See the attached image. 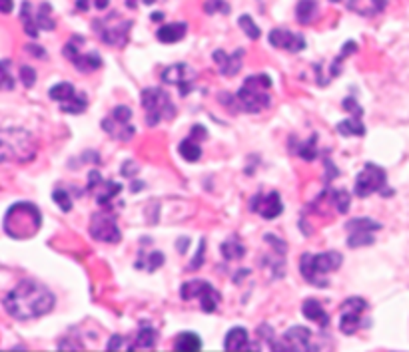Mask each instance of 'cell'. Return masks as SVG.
Here are the masks:
<instances>
[{
  "label": "cell",
  "mask_w": 409,
  "mask_h": 352,
  "mask_svg": "<svg viewBox=\"0 0 409 352\" xmlns=\"http://www.w3.org/2000/svg\"><path fill=\"white\" fill-rule=\"evenodd\" d=\"M36 20H38V26L40 30H54L56 28V22L52 18V6L42 2L40 8H38V15H36Z\"/></svg>",
  "instance_id": "cell-33"
},
{
  "label": "cell",
  "mask_w": 409,
  "mask_h": 352,
  "mask_svg": "<svg viewBox=\"0 0 409 352\" xmlns=\"http://www.w3.org/2000/svg\"><path fill=\"white\" fill-rule=\"evenodd\" d=\"M202 349V340L196 333H180L174 340V351L178 352H198Z\"/></svg>",
  "instance_id": "cell-26"
},
{
  "label": "cell",
  "mask_w": 409,
  "mask_h": 352,
  "mask_svg": "<svg viewBox=\"0 0 409 352\" xmlns=\"http://www.w3.org/2000/svg\"><path fill=\"white\" fill-rule=\"evenodd\" d=\"M2 162L29 163L38 153V142L31 132L22 128H4L0 133Z\"/></svg>",
  "instance_id": "cell-3"
},
{
  "label": "cell",
  "mask_w": 409,
  "mask_h": 352,
  "mask_svg": "<svg viewBox=\"0 0 409 352\" xmlns=\"http://www.w3.org/2000/svg\"><path fill=\"white\" fill-rule=\"evenodd\" d=\"M270 44L280 48V50H288L291 54L302 52L305 48V40L300 34H294L286 28H275L270 32Z\"/></svg>",
  "instance_id": "cell-20"
},
{
  "label": "cell",
  "mask_w": 409,
  "mask_h": 352,
  "mask_svg": "<svg viewBox=\"0 0 409 352\" xmlns=\"http://www.w3.org/2000/svg\"><path fill=\"white\" fill-rule=\"evenodd\" d=\"M250 211H252V213H258L259 217H264V219H268V221L280 217V215H282V211H284L282 199H280V193H278V191L258 193V195L252 199Z\"/></svg>",
  "instance_id": "cell-17"
},
{
  "label": "cell",
  "mask_w": 409,
  "mask_h": 352,
  "mask_svg": "<svg viewBox=\"0 0 409 352\" xmlns=\"http://www.w3.org/2000/svg\"><path fill=\"white\" fill-rule=\"evenodd\" d=\"M52 199L61 206L62 211H70L72 209V199H70V195H68V191L66 190H56L52 193Z\"/></svg>",
  "instance_id": "cell-40"
},
{
  "label": "cell",
  "mask_w": 409,
  "mask_h": 352,
  "mask_svg": "<svg viewBox=\"0 0 409 352\" xmlns=\"http://www.w3.org/2000/svg\"><path fill=\"white\" fill-rule=\"evenodd\" d=\"M20 20H22V26H24V32L31 36V38H36L38 36V20L36 16H32L31 10V2H22V8H20Z\"/></svg>",
  "instance_id": "cell-31"
},
{
  "label": "cell",
  "mask_w": 409,
  "mask_h": 352,
  "mask_svg": "<svg viewBox=\"0 0 409 352\" xmlns=\"http://www.w3.org/2000/svg\"><path fill=\"white\" fill-rule=\"evenodd\" d=\"M0 10H2V15H10V10H13V0H0Z\"/></svg>",
  "instance_id": "cell-47"
},
{
  "label": "cell",
  "mask_w": 409,
  "mask_h": 352,
  "mask_svg": "<svg viewBox=\"0 0 409 352\" xmlns=\"http://www.w3.org/2000/svg\"><path fill=\"white\" fill-rule=\"evenodd\" d=\"M94 32L100 36V40L108 46H116L124 48L128 38H130V28H132V20H124L118 16V12L100 18L92 24Z\"/></svg>",
  "instance_id": "cell-7"
},
{
  "label": "cell",
  "mask_w": 409,
  "mask_h": 352,
  "mask_svg": "<svg viewBox=\"0 0 409 352\" xmlns=\"http://www.w3.org/2000/svg\"><path fill=\"white\" fill-rule=\"evenodd\" d=\"M26 50H29L31 54H34V56H38V58H45V56H46L45 50H42V48H38L36 44H29V46H26Z\"/></svg>",
  "instance_id": "cell-46"
},
{
  "label": "cell",
  "mask_w": 409,
  "mask_h": 352,
  "mask_svg": "<svg viewBox=\"0 0 409 352\" xmlns=\"http://www.w3.org/2000/svg\"><path fill=\"white\" fill-rule=\"evenodd\" d=\"M242 58L243 50H236L234 54H226L224 50H216L214 52V62H216L218 70H220V74L227 76V78L236 76L242 70Z\"/></svg>",
  "instance_id": "cell-21"
},
{
  "label": "cell",
  "mask_w": 409,
  "mask_h": 352,
  "mask_svg": "<svg viewBox=\"0 0 409 352\" xmlns=\"http://www.w3.org/2000/svg\"><path fill=\"white\" fill-rule=\"evenodd\" d=\"M20 82L24 84V88H32L36 84V72L31 66H22L20 68Z\"/></svg>",
  "instance_id": "cell-41"
},
{
  "label": "cell",
  "mask_w": 409,
  "mask_h": 352,
  "mask_svg": "<svg viewBox=\"0 0 409 352\" xmlns=\"http://www.w3.org/2000/svg\"><path fill=\"white\" fill-rule=\"evenodd\" d=\"M273 351H289V352H302V351H318L312 344V333L303 326H291L288 333L284 335L282 340L275 342Z\"/></svg>",
  "instance_id": "cell-16"
},
{
  "label": "cell",
  "mask_w": 409,
  "mask_h": 352,
  "mask_svg": "<svg viewBox=\"0 0 409 352\" xmlns=\"http://www.w3.org/2000/svg\"><path fill=\"white\" fill-rule=\"evenodd\" d=\"M4 80H2V90H13L15 88V82H13V76H10V62L4 60Z\"/></svg>",
  "instance_id": "cell-43"
},
{
  "label": "cell",
  "mask_w": 409,
  "mask_h": 352,
  "mask_svg": "<svg viewBox=\"0 0 409 352\" xmlns=\"http://www.w3.org/2000/svg\"><path fill=\"white\" fill-rule=\"evenodd\" d=\"M385 183H387L385 171L379 165H376V163H367L364 169L358 174V177H355L353 193L358 197H362V199L374 195V193H381L383 195V190H387Z\"/></svg>",
  "instance_id": "cell-9"
},
{
  "label": "cell",
  "mask_w": 409,
  "mask_h": 352,
  "mask_svg": "<svg viewBox=\"0 0 409 352\" xmlns=\"http://www.w3.org/2000/svg\"><path fill=\"white\" fill-rule=\"evenodd\" d=\"M180 296H182V301H194V299H200V308L204 310V312H214L218 305H220V301H222V296L220 293L214 289L212 285L208 283V280H188V283H184L182 289H180Z\"/></svg>",
  "instance_id": "cell-8"
},
{
  "label": "cell",
  "mask_w": 409,
  "mask_h": 352,
  "mask_svg": "<svg viewBox=\"0 0 409 352\" xmlns=\"http://www.w3.org/2000/svg\"><path fill=\"white\" fill-rule=\"evenodd\" d=\"M48 96L54 102L66 103L70 102V100H74L76 96H78V92H76L70 82H61V84H56V86H52V88L48 90Z\"/></svg>",
  "instance_id": "cell-27"
},
{
  "label": "cell",
  "mask_w": 409,
  "mask_h": 352,
  "mask_svg": "<svg viewBox=\"0 0 409 352\" xmlns=\"http://www.w3.org/2000/svg\"><path fill=\"white\" fill-rule=\"evenodd\" d=\"M220 251H222V257L226 261H238V259H242L243 255H246L243 243H240V239H236V237H230L226 243H222Z\"/></svg>",
  "instance_id": "cell-29"
},
{
  "label": "cell",
  "mask_w": 409,
  "mask_h": 352,
  "mask_svg": "<svg viewBox=\"0 0 409 352\" xmlns=\"http://www.w3.org/2000/svg\"><path fill=\"white\" fill-rule=\"evenodd\" d=\"M196 70L188 64H174V66H168L162 70V82L168 84V86H176L180 90V96L186 98L190 94V90L194 88V82H196Z\"/></svg>",
  "instance_id": "cell-14"
},
{
  "label": "cell",
  "mask_w": 409,
  "mask_h": 352,
  "mask_svg": "<svg viewBox=\"0 0 409 352\" xmlns=\"http://www.w3.org/2000/svg\"><path fill=\"white\" fill-rule=\"evenodd\" d=\"M42 215L34 203H15L4 213V233L13 239H31L38 233Z\"/></svg>",
  "instance_id": "cell-2"
},
{
  "label": "cell",
  "mask_w": 409,
  "mask_h": 352,
  "mask_svg": "<svg viewBox=\"0 0 409 352\" xmlns=\"http://www.w3.org/2000/svg\"><path fill=\"white\" fill-rule=\"evenodd\" d=\"M108 4H110V0H76V8L82 10V12H86L90 8L104 10V8H108Z\"/></svg>",
  "instance_id": "cell-38"
},
{
  "label": "cell",
  "mask_w": 409,
  "mask_h": 352,
  "mask_svg": "<svg viewBox=\"0 0 409 352\" xmlns=\"http://www.w3.org/2000/svg\"><path fill=\"white\" fill-rule=\"evenodd\" d=\"M178 151H180V156H182L186 162H198L200 158H202V146H200V142H198L196 137H186L180 147H178Z\"/></svg>",
  "instance_id": "cell-30"
},
{
  "label": "cell",
  "mask_w": 409,
  "mask_h": 352,
  "mask_svg": "<svg viewBox=\"0 0 409 352\" xmlns=\"http://www.w3.org/2000/svg\"><path fill=\"white\" fill-rule=\"evenodd\" d=\"M204 10L208 15H214V12H227L230 8H227V4H224V0H208L204 4Z\"/></svg>",
  "instance_id": "cell-42"
},
{
  "label": "cell",
  "mask_w": 409,
  "mask_h": 352,
  "mask_svg": "<svg viewBox=\"0 0 409 352\" xmlns=\"http://www.w3.org/2000/svg\"><path fill=\"white\" fill-rule=\"evenodd\" d=\"M296 15L300 24H310L318 16V2L316 0H300L296 6Z\"/></svg>",
  "instance_id": "cell-28"
},
{
  "label": "cell",
  "mask_w": 409,
  "mask_h": 352,
  "mask_svg": "<svg viewBox=\"0 0 409 352\" xmlns=\"http://www.w3.org/2000/svg\"><path fill=\"white\" fill-rule=\"evenodd\" d=\"M130 119H132V110L128 106H118L112 110L110 116L102 119V130L118 142H128L136 133Z\"/></svg>",
  "instance_id": "cell-10"
},
{
  "label": "cell",
  "mask_w": 409,
  "mask_h": 352,
  "mask_svg": "<svg viewBox=\"0 0 409 352\" xmlns=\"http://www.w3.org/2000/svg\"><path fill=\"white\" fill-rule=\"evenodd\" d=\"M272 78L268 74H256L246 78L242 88L238 90V106L248 114H259L272 106Z\"/></svg>",
  "instance_id": "cell-4"
},
{
  "label": "cell",
  "mask_w": 409,
  "mask_h": 352,
  "mask_svg": "<svg viewBox=\"0 0 409 352\" xmlns=\"http://www.w3.org/2000/svg\"><path fill=\"white\" fill-rule=\"evenodd\" d=\"M144 2H146V4H152V2H154V0H144Z\"/></svg>",
  "instance_id": "cell-51"
},
{
  "label": "cell",
  "mask_w": 409,
  "mask_h": 352,
  "mask_svg": "<svg viewBox=\"0 0 409 352\" xmlns=\"http://www.w3.org/2000/svg\"><path fill=\"white\" fill-rule=\"evenodd\" d=\"M186 30L188 26L184 22H172V24H164L162 28L156 32V38L164 44H174V42H180L184 36H186Z\"/></svg>",
  "instance_id": "cell-24"
},
{
  "label": "cell",
  "mask_w": 409,
  "mask_h": 352,
  "mask_svg": "<svg viewBox=\"0 0 409 352\" xmlns=\"http://www.w3.org/2000/svg\"><path fill=\"white\" fill-rule=\"evenodd\" d=\"M158 342V333L150 324H142L136 333V338L132 342V351H152Z\"/></svg>",
  "instance_id": "cell-25"
},
{
  "label": "cell",
  "mask_w": 409,
  "mask_h": 352,
  "mask_svg": "<svg viewBox=\"0 0 409 352\" xmlns=\"http://www.w3.org/2000/svg\"><path fill=\"white\" fill-rule=\"evenodd\" d=\"M342 263H344V257L337 251H328V253H319V255L303 253L302 259H300V273L310 285L326 289L330 285L328 275L337 271Z\"/></svg>",
  "instance_id": "cell-5"
},
{
  "label": "cell",
  "mask_w": 409,
  "mask_h": 352,
  "mask_svg": "<svg viewBox=\"0 0 409 352\" xmlns=\"http://www.w3.org/2000/svg\"><path fill=\"white\" fill-rule=\"evenodd\" d=\"M142 187H144V183H142V181H134V183H132V193H138Z\"/></svg>",
  "instance_id": "cell-48"
},
{
  "label": "cell",
  "mask_w": 409,
  "mask_h": 352,
  "mask_svg": "<svg viewBox=\"0 0 409 352\" xmlns=\"http://www.w3.org/2000/svg\"><path fill=\"white\" fill-rule=\"evenodd\" d=\"M90 235L100 243H108V245L120 243L122 233L118 229V223H116V215L110 211L94 213L90 221Z\"/></svg>",
  "instance_id": "cell-12"
},
{
  "label": "cell",
  "mask_w": 409,
  "mask_h": 352,
  "mask_svg": "<svg viewBox=\"0 0 409 352\" xmlns=\"http://www.w3.org/2000/svg\"><path fill=\"white\" fill-rule=\"evenodd\" d=\"M349 193L346 190L332 191V206L335 207L337 213H348L349 211Z\"/></svg>",
  "instance_id": "cell-35"
},
{
  "label": "cell",
  "mask_w": 409,
  "mask_h": 352,
  "mask_svg": "<svg viewBox=\"0 0 409 352\" xmlns=\"http://www.w3.org/2000/svg\"><path fill=\"white\" fill-rule=\"evenodd\" d=\"M80 44H84V38H82V36H72L70 42L62 48V54L70 60L72 66H74L76 70H80V72L88 74L94 72V70H98V68L102 66L100 54L94 52V50H92V52H86V54H80Z\"/></svg>",
  "instance_id": "cell-13"
},
{
  "label": "cell",
  "mask_w": 409,
  "mask_h": 352,
  "mask_svg": "<svg viewBox=\"0 0 409 352\" xmlns=\"http://www.w3.org/2000/svg\"><path fill=\"white\" fill-rule=\"evenodd\" d=\"M90 181H88V190H94V195H96V201L98 206L106 207L118 193L122 191L120 183L116 181H104L98 171H90Z\"/></svg>",
  "instance_id": "cell-19"
},
{
  "label": "cell",
  "mask_w": 409,
  "mask_h": 352,
  "mask_svg": "<svg viewBox=\"0 0 409 352\" xmlns=\"http://www.w3.org/2000/svg\"><path fill=\"white\" fill-rule=\"evenodd\" d=\"M140 103L146 112V124L148 126H158L160 121H168L176 116V108L170 100L164 90L160 88H146L142 90Z\"/></svg>",
  "instance_id": "cell-6"
},
{
  "label": "cell",
  "mask_w": 409,
  "mask_h": 352,
  "mask_svg": "<svg viewBox=\"0 0 409 352\" xmlns=\"http://www.w3.org/2000/svg\"><path fill=\"white\" fill-rule=\"evenodd\" d=\"M204 247H206V241L202 239V241H200V249H198L196 253V259L188 265V271H196V269H200V265L204 261Z\"/></svg>",
  "instance_id": "cell-44"
},
{
  "label": "cell",
  "mask_w": 409,
  "mask_h": 352,
  "mask_svg": "<svg viewBox=\"0 0 409 352\" xmlns=\"http://www.w3.org/2000/svg\"><path fill=\"white\" fill-rule=\"evenodd\" d=\"M238 24H240V28H243V32L248 34V38H252V40H258L259 28H258V24L252 20V16L243 15L242 18L238 20Z\"/></svg>",
  "instance_id": "cell-37"
},
{
  "label": "cell",
  "mask_w": 409,
  "mask_h": 352,
  "mask_svg": "<svg viewBox=\"0 0 409 352\" xmlns=\"http://www.w3.org/2000/svg\"><path fill=\"white\" fill-rule=\"evenodd\" d=\"M132 171H138V167L132 162H126L124 165H122V176H126V177L134 176Z\"/></svg>",
  "instance_id": "cell-45"
},
{
  "label": "cell",
  "mask_w": 409,
  "mask_h": 352,
  "mask_svg": "<svg viewBox=\"0 0 409 352\" xmlns=\"http://www.w3.org/2000/svg\"><path fill=\"white\" fill-rule=\"evenodd\" d=\"M4 310L16 321H31L48 315L56 299L52 291L38 280H22L2 301Z\"/></svg>",
  "instance_id": "cell-1"
},
{
  "label": "cell",
  "mask_w": 409,
  "mask_h": 352,
  "mask_svg": "<svg viewBox=\"0 0 409 352\" xmlns=\"http://www.w3.org/2000/svg\"><path fill=\"white\" fill-rule=\"evenodd\" d=\"M316 142H318V133H314L307 142H303V146L300 147V158L305 160V162H312L318 158V147H316Z\"/></svg>",
  "instance_id": "cell-36"
},
{
  "label": "cell",
  "mask_w": 409,
  "mask_h": 352,
  "mask_svg": "<svg viewBox=\"0 0 409 352\" xmlns=\"http://www.w3.org/2000/svg\"><path fill=\"white\" fill-rule=\"evenodd\" d=\"M367 310V301L362 296H349L339 307V330L344 335H353L360 326H365L362 321L364 312Z\"/></svg>",
  "instance_id": "cell-11"
},
{
  "label": "cell",
  "mask_w": 409,
  "mask_h": 352,
  "mask_svg": "<svg viewBox=\"0 0 409 352\" xmlns=\"http://www.w3.org/2000/svg\"><path fill=\"white\" fill-rule=\"evenodd\" d=\"M332 2H339V0H332Z\"/></svg>",
  "instance_id": "cell-52"
},
{
  "label": "cell",
  "mask_w": 409,
  "mask_h": 352,
  "mask_svg": "<svg viewBox=\"0 0 409 352\" xmlns=\"http://www.w3.org/2000/svg\"><path fill=\"white\" fill-rule=\"evenodd\" d=\"M302 312L307 321L319 324L321 328H326V326L330 324V317H328V312L323 310V307L319 305L316 299H307V301H303Z\"/></svg>",
  "instance_id": "cell-23"
},
{
  "label": "cell",
  "mask_w": 409,
  "mask_h": 352,
  "mask_svg": "<svg viewBox=\"0 0 409 352\" xmlns=\"http://www.w3.org/2000/svg\"><path fill=\"white\" fill-rule=\"evenodd\" d=\"M186 245H188V239L184 237L182 241H180V245H178V247H180V253H184V251H186Z\"/></svg>",
  "instance_id": "cell-50"
},
{
  "label": "cell",
  "mask_w": 409,
  "mask_h": 352,
  "mask_svg": "<svg viewBox=\"0 0 409 352\" xmlns=\"http://www.w3.org/2000/svg\"><path fill=\"white\" fill-rule=\"evenodd\" d=\"M248 344H250V337H248V330L243 326L230 328V333L224 338V351L227 352L248 351Z\"/></svg>",
  "instance_id": "cell-22"
},
{
  "label": "cell",
  "mask_w": 409,
  "mask_h": 352,
  "mask_svg": "<svg viewBox=\"0 0 409 352\" xmlns=\"http://www.w3.org/2000/svg\"><path fill=\"white\" fill-rule=\"evenodd\" d=\"M164 265V253L162 251H152L148 255H144V251L140 253V259L136 261V269L146 267L148 273H154L156 269H160Z\"/></svg>",
  "instance_id": "cell-32"
},
{
  "label": "cell",
  "mask_w": 409,
  "mask_h": 352,
  "mask_svg": "<svg viewBox=\"0 0 409 352\" xmlns=\"http://www.w3.org/2000/svg\"><path fill=\"white\" fill-rule=\"evenodd\" d=\"M346 229L349 231L348 247L358 249V247H367L376 243L374 233L381 229V223H376L374 219H351L346 225Z\"/></svg>",
  "instance_id": "cell-15"
},
{
  "label": "cell",
  "mask_w": 409,
  "mask_h": 352,
  "mask_svg": "<svg viewBox=\"0 0 409 352\" xmlns=\"http://www.w3.org/2000/svg\"><path fill=\"white\" fill-rule=\"evenodd\" d=\"M162 18H164L162 12H154V15H152V20H154V22H158V20H162Z\"/></svg>",
  "instance_id": "cell-49"
},
{
  "label": "cell",
  "mask_w": 409,
  "mask_h": 352,
  "mask_svg": "<svg viewBox=\"0 0 409 352\" xmlns=\"http://www.w3.org/2000/svg\"><path fill=\"white\" fill-rule=\"evenodd\" d=\"M108 351H132V342L122 335H114L108 340Z\"/></svg>",
  "instance_id": "cell-39"
},
{
  "label": "cell",
  "mask_w": 409,
  "mask_h": 352,
  "mask_svg": "<svg viewBox=\"0 0 409 352\" xmlns=\"http://www.w3.org/2000/svg\"><path fill=\"white\" fill-rule=\"evenodd\" d=\"M61 108L64 114H74V116H78V114H84V112H86V108H88V100H86L82 94H78L74 100H70V102H66V103H61Z\"/></svg>",
  "instance_id": "cell-34"
},
{
  "label": "cell",
  "mask_w": 409,
  "mask_h": 352,
  "mask_svg": "<svg viewBox=\"0 0 409 352\" xmlns=\"http://www.w3.org/2000/svg\"><path fill=\"white\" fill-rule=\"evenodd\" d=\"M344 108H346L348 112H351L353 116L348 117V119H344V121H339V124H337V132L342 133V135H358V137L365 135V126L364 121H362V116H364L362 106H358L353 96H349V98L344 100Z\"/></svg>",
  "instance_id": "cell-18"
}]
</instances>
